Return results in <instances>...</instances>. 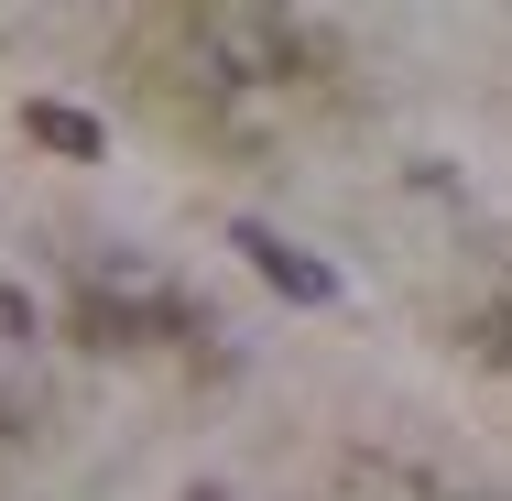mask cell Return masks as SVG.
Listing matches in <instances>:
<instances>
[{
    "mask_svg": "<svg viewBox=\"0 0 512 501\" xmlns=\"http://www.w3.org/2000/svg\"><path fill=\"white\" fill-rule=\"evenodd\" d=\"M338 501H458V491H436L404 458H349V469H338Z\"/></svg>",
    "mask_w": 512,
    "mask_h": 501,
    "instance_id": "cell-2",
    "label": "cell"
},
{
    "mask_svg": "<svg viewBox=\"0 0 512 501\" xmlns=\"http://www.w3.org/2000/svg\"><path fill=\"white\" fill-rule=\"evenodd\" d=\"M22 338H33V295H22V284H0V349H22Z\"/></svg>",
    "mask_w": 512,
    "mask_h": 501,
    "instance_id": "cell-4",
    "label": "cell"
},
{
    "mask_svg": "<svg viewBox=\"0 0 512 501\" xmlns=\"http://www.w3.org/2000/svg\"><path fill=\"white\" fill-rule=\"evenodd\" d=\"M229 240H240V251H251V273H262V284H273V295H295V305H338V273H327V262H316V251H295V240H284V229H262V218H240V229H229Z\"/></svg>",
    "mask_w": 512,
    "mask_h": 501,
    "instance_id": "cell-1",
    "label": "cell"
},
{
    "mask_svg": "<svg viewBox=\"0 0 512 501\" xmlns=\"http://www.w3.org/2000/svg\"><path fill=\"white\" fill-rule=\"evenodd\" d=\"M469 338H480V349H491V360H512V305H491V316H480V327H469Z\"/></svg>",
    "mask_w": 512,
    "mask_h": 501,
    "instance_id": "cell-5",
    "label": "cell"
},
{
    "mask_svg": "<svg viewBox=\"0 0 512 501\" xmlns=\"http://www.w3.org/2000/svg\"><path fill=\"white\" fill-rule=\"evenodd\" d=\"M22 131H33L44 153H66V164H99V120L66 109V99H33V109H22Z\"/></svg>",
    "mask_w": 512,
    "mask_h": 501,
    "instance_id": "cell-3",
    "label": "cell"
}]
</instances>
